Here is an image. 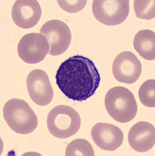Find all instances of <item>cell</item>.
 <instances>
[{"instance_id":"8992f818","label":"cell","mask_w":155,"mask_h":156,"mask_svg":"<svg viewBox=\"0 0 155 156\" xmlns=\"http://www.w3.org/2000/svg\"><path fill=\"white\" fill-rule=\"evenodd\" d=\"M48 41L49 45V53L52 55L62 54L70 44L72 34L67 25L59 20H51L43 25L40 30Z\"/></svg>"},{"instance_id":"6da1fadb","label":"cell","mask_w":155,"mask_h":156,"mask_svg":"<svg viewBox=\"0 0 155 156\" xmlns=\"http://www.w3.org/2000/svg\"><path fill=\"white\" fill-rule=\"evenodd\" d=\"M56 83L69 99L82 101L95 94L100 81V75L92 60L82 55L70 57L61 64Z\"/></svg>"},{"instance_id":"7a4b0ae2","label":"cell","mask_w":155,"mask_h":156,"mask_svg":"<svg viewBox=\"0 0 155 156\" xmlns=\"http://www.w3.org/2000/svg\"><path fill=\"white\" fill-rule=\"evenodd\" d=\"M3 116L9 127L21 134L32 133L38 124L34 111L22 99L13 98L7 101L3 108Z\"/></svg>"},{"instance_id":"2e32d148","label":"cell","mask_w":155,"mask_h":156,"mask_svg":"<svg viewBox=\"0 0 155 156\" xmlns=\"http://www.w3.org/2000/svg\"><path fill=\"white\" fill-rule=\"evenodd\" d=\"M154 0L134 1V10L137 17L150 20L155 16Z\"/></svg>"},{"instance_id":"ba28073f","label":"cell","mask_w":155,"mask_h":156,"mask_svg":"<svg viewBox=\"0 0 155 156\" xmlns=\"http://www.w3.org/2000/svg\"><path fill=\"white\" fill-rule=\"evenodd\" d=\"M112 69L113 75L118 81L132 84L137 81L141 76L142 65L133 53L124 51L115 58Z\"/></svg>"},{"instance_id":"52a82bcc","label":"cell","mask_w":155,"mask_h":156,"mask_svg":"<svg viewBox=\"0 0 155 156\" xmlns=\"http://www.w3.org/2000/svg\"><path fill=\"white\" fill-rule=\"evenodd\" d=\"M49 45L44 35L31 33L22 37L18 45L20 58L25 62L36 64L42 61L49 53Z\"/></svg>"},{"instance_id":"7c38bea8","label":"cell","mask_w":155,"mask_h":156,"mask_svg":"<svg viewBox=\"0 0 155 156\" xmlns=\"http://www.w3.org/2000/svg\"><path fill=\"white\" fill-rule=\"evenodd\" d=\"M128 140L131 147L136 151H148L155 145V127L149 122H138L130 130Z\"/></svg>"},{"instance_id":"5b68a950","label":"cell","mask_w":155,"mask_h":156,"mask_svg":"<svg viewBox=\"0 0 155 156\" xmlns=\"http://www.w3.org/2000/svg\"><path fill=\"white\" fill-rule=\"evenodd\" d=\"M92 11L95 18L100 23L107 26H116L123 23L128 16L129 1H94Z\"/></svg>"},{"instance_id":"277c9868","label":"cell","mask_w":155,"mask_h":156,"mask_svg":"<svg viewBox=\"0 0 155 156\" xmlns=\"http://www.w3.org/2000/svg\"><path fill=\"white\" fill-rule=\"evenodd\" d=\"M81 120L77 111L69 106L58 105L52 109L47 118L49 132L56 138L66 139L80 129Z\"/></svg>"},{"instance_id":"e0dca14e","label":"cell","mask_w":155,"mask_h":156,"mask_svg":"<svg viewBox=\"0 0 155 156\" xmlns=\"http://www.w3.org/2000/svg\"><path fill=\"white\" fill-rule=\"evenodd\" d=\"M57 2L63 10L73 13L82 10L86 4L87 1H58Z\"/></svg>"},{"instance_id":"3957f363","label":"cell","mask_w":155,"mask_h":156,"mask_svg":"<svg viewBox=\"0 0 155 156\" xmlns=\"http://www.w3.org/2000/svg\"><path fill=\"white\" fill-rule=\"evenodd\" d=\"M106 108L114 120L121 123L129 122L135 117L138 105L133 94L127 88L116 87L107 92Z\"/></svg>"},{"instance_id":"30bf717a","label":"cell","mask_w":155,"mask_h":156,"mask_svg":"<svg viewBox=\"0 0 155 156\" xmlns=\"http://www.w3.org/2000/svg\"><path fill=\"white\" fill-rule=\"evenodd\" d=\"M41 9L35 0H19L13 5L12 17L15 23L23 29L32 28L41 17Z\"/></svg>"},{"instance_id":"5bb4252c","label":"cell","mask_w":155,"mask_h":156,"mask_svg":"<svg viewBox=\"0 0 155 156\" xmlns=\"http://www.w3.org/2000/svg\"><path fill=\"white\" fill-rule=\"evenodd\" d=\"M66 156H95L91 144L84 139H78L70 143L66 150Z\"/></svg>"},{"instance_id":"9c48e42d","label":"cell","mask_w":155,"mask_h":156,"mask_svg":"<svg viewBox=\"0 0 155 156\" xmlns=\"http://www.w3.org/2000/svg\"><path fill=\"white\" fill-rule=\"evenodd\" d=\"M27 84L30 98L38 105H47L52 101L53 88L49 76L43 70L35 69L30 72Z\"/></svg>"},{"instance_id":"8fae6325","label":"cell","mask_w":155,"mask_h":156,"mask_svg":"<svg viewBox=\"0 0 155 156\" xmlns=\"http://www.w3.org/2000/svg\"><path fill=\"white\" fill-rule=\"evenodd\" d=\"M91 135L95 144L103 150H116L123 141V133L121 129L108 123L99 122L95 124L92 128Z\"/></svg>"},{"instance_id":"9a60e30c","label":"cell","mask_w":155,"mask_h":156,"mask_svg":"<svg viewBox=\"0 0 155 156\" xmlns=\"http://www.w3.org/2000/svg\"><path fill=\"white\" fill-rule=\"evenodd\" d=\"M155 80H149L142 84L139 90V97L143 105L149 108L155 107Z\"/></svg>"},{"instance_id":"4fadbf2b","label":"cell","mask_w":155,"mask_h":156,"mask_svg":"<svg viewBox=\"0 0 155 156\" xmlns=\"http://www.w3.org/2000/svg\"><path fill=\"white\" fill-rule=\"evenodd\" d=\"M155 44V33L151 30L139 31L134 37L135 49L141 57L146 60H154Z\"/></svg>"}]
</instances>
